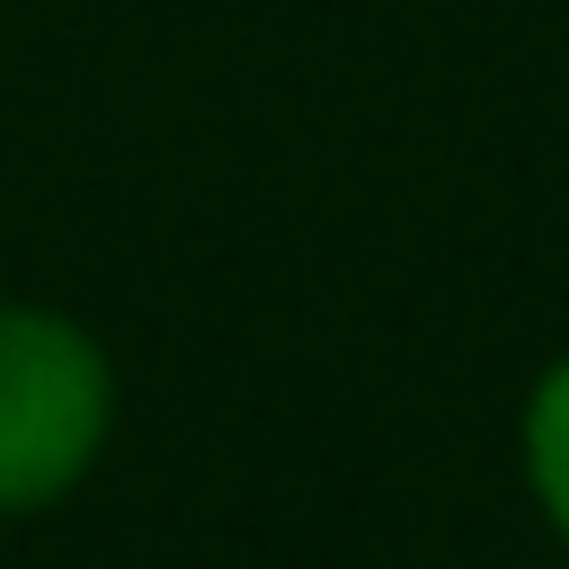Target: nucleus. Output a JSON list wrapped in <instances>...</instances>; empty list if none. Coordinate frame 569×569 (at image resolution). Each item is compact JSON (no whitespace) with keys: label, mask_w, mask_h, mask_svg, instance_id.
<instances>
[{"label":"nucleus","mask_w":569,"mask_h":569,"mask_svg":"<svg viewBox=\"0 0 569 569\" xmlns=\"http://www.w3.org/2000/svg\"><path fill=\"white\" fill-rule=\"evenodd\" d=\"M116 427L107 347L44 302H0V516H44L89 480Z\"/></svg>","instance_id":"obj_1"},{"label":"nucleus","mask_w":569,"mask_h":569,"mask_svg":"<svg viewBox=\"0 0 569 569\" xmlns=\"http://www.w3.org/2000/svg\"><path fill=\"white\" fill-rule=\"evenodd\" d=\"M525 480H533L551 533L569 542V356H551V373L525 391Z\"/></svg>","instance_id":"obj_2"}]
</instances>
